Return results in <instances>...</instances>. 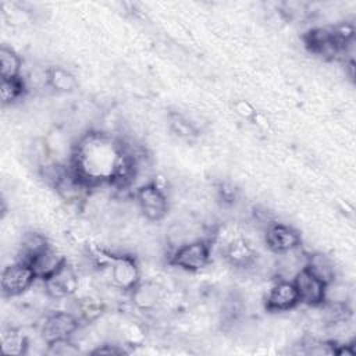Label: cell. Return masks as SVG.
<instances>
[{"label":"cell","mask_w":356,"mask_h":356,"mask_svg":"<svg viewBox=\"0 0 356 356\" xmlns=\"http://www.w3.org/2000/svg\"><path fill=\"white\" fill-rule=\"evenodd\" d=\"M299 295L292 280H278L268 291L264 306L271 313L289 312L299 305Z\"/></svg>","instance_id":"obj_10"},{"label":"cell","mask_w":356,"mask_h":356,"mask_svg":"<svg viewBox=\"0 0 356 356\" xmlns=\"http://www.w3.org/2000/svg\"><path fill=\"white\" fill-rule=\"evenodd\" d=\"M135 199L140 213L149 221H160L168 211V197L156 181H147L138 186Z\"/></svg>","instance_id":"obj_3"},{"label":"cell","mask_w":356,"mask_h":356,"mask_svg":"<svg viewBox=\"0 0 356 356\" xmlns=\"http://www.w3.org/2000/svg\"><path fill=\"white\" fill-rule=\"evenodd\" d=\"M127 353V350L120 346V345H115V343H103V345H99L97 348H95L93 350H90V355H124Z\"/></svg>","instance_id":"obj_23"},{"label":"cell","mask_w":356,"mask_h":356,"mask_svg":"<svg viewBox=\"0 0 356 356\" xmlns=\"http://www.w3.org/2000/svg\"><path fill=\"white\" fill-rule=\"evenodd\" d=\"M79 321L81 318L75 313L67 310H58L47 314L40 327L42 341L50 343L58 339L72 338L79 328Z\"/></svg>","instance_id":"obj_4"},{"label":"cell","mask_w":356,"mask_h":356,"mask_svg":"<svg viewBox=\"0 0 356 356\" xmlns=\"http://www.w3.org/2000/svg\"><path fill=\"white\" fill-rule=\"evenodd\" d=\"M108 268L111 284L117 289L131 292L140 282V270L138 261L131 254L108 256Z\"/></svg>","instance_id":"obj_6"},{"label":"cell","mask_w":356,"mask_h":356,"mask_svg":"<svg viewBox=\"0 0 356 356\" xmlns=\"http://www.w3.org/2000/svg\"><path fill=\"white\" fill-rule=\"evenodd\" d=\"M70 165L89 189L104 184L125 189L138 177L139 157L121 139L90 131L72 146Z\"/></svg>","instance_id":"obj_1"},{"label":"cell","mask_w":356,"mask_h":356,"mask_svg":"<svg viewBox=\"0 0 356 356\" xmlns=\"http://www.w3.org/2000/svg\"><path fill=\"white\" fill-rule=\"evenodd\" d=\"M38 280L33 268L21 261L4 267L0 278L1 293L4 298H15L26 292Z\"/></svg>","instance_id":"obj_5"},{"label":"cell","mask_w":356,"mask_h":356,"mask_svg":"<svg viewBox=\"0 0 356 356\" xmlns=\"http://www.w3.org/2000/svg\"><path fill=\"white\" fill-rule=\"evenodd\" d=\"M46 353L54 355V356H72L79 353V348L72 341V338H67V339H58L47 343Z\"/></svg>","instance_id":"obj_21"},{"label":"cell","mask_w":356,"mask_h":356,"mask_svg":"<svg viewBox=\"0 0 356 356\" xmlns=\"http://www.w3.org/2000/svg\"><path fill=\"white\" fill-rule=\"evenodd\" d=\"M46 86L58 93H67L76 88V79L63 67H49L46 68Z\"/></svg>","instance_id":"obj_16"},{"label":"cell","mask_w":356,"mask_h":356,"mask_svg":"<svg viewBox=\"0 0 356 356\" xmlns=\"http://www.w3.org/2000/svg\"><path fill=\"white\" fill-rule=\"evenodd\" d=\"M170 125H171V129L181 138H192L196 135L195 127L179 114L174 113L170 115Z\"/></svg>","instance_id":"obj_22"},{"label":"cell","mask_w":356,"mask_h":356,"mask_svg":"<svg viewBox=\"0 0 356 356\" xmlns=\"http://www.w3.org/2000/svg\"><path fill=\"white\" fill-rule=\"evenodd\" d=\"M264 242L270 252L275 254H284L299 249L300 235L289 225L281 222H270L264 232Z\"/></svg>","instance_id":"obj_8"},{"label":"cell","mask_w":356,"mask_h":356,"mask_svg":"<svg viewBox=\"0 0 356 356\" xmlns=\"http://www.w3.org/2000/svg\"><path fill=\"white\" fill-rule=\"evenodd\" d=\"M67 259L56 252L51 246L46 249L43 253H40L29 266L33 268L38 280L46 281L49 277H51L64 263Z\"/></svg>","instance_id":"obj_14"},{"label":"cell","mask_w":356,"mask_h":356,"mask_svg":"<svg viewBox=\"0 0 356 356\" xmlns=\"http://www.w3.org/2000/svg\"><path fill=\"white\" fill-rule=\"evenodd\" d=\"M78 310H79V318L89 323V321L97 320L102 316L104 306L99 299L85 298L78 302Z\"/></svg>","instance_id":"obj_20"},{"label":"cell","mask_w":356,"mask_h":356,"mask_svg":"<svg viewBox=\"0 0 356 356\" xmlns=\"http://www.w3.org/2000/svg\"><path fill=\"white\" fill-rule=\"evenodd\" d=\"M1 103L3 106L13 104L19 100L26 92V81L22 76L1 79Z\"/></svg>","instance_id":"obj_19"},{"label":"cell","mask_w":356,"mask_h":356,"mask_svg":"<svg viewBox=\"0 0 356 356\" xmlns=\"http://www.w3.org/2000/svg\"><path fill=\"white\" fill-rule=\"evenodd\" d=\"M224 257L232 267L242 268V270L254 267L257 263L256 250L252 248V245L248 241L242 238L232 239L227 245L224 250Z\"/></svg>","instance_id":"obj_11"},{"label":"cell","mask_w":356,"mask_h":356,"mask_svg":"<svg viewBox=\"0 0 356 356\" xmlns=\"http://www.w3.org/2000/svg\"><path fill=\"white\" fill-rule=\"evenodd\" d=\"M210 243L207 239L197 238L174 248L168 256V264L185 271H200L210 263Z\"/></svg>","instance_id":"obj_2"},{"label":"cell","mask_w":356,"mask_h":356,"mask_svg":"<svg viewBox=\"0 0 356 356\" xmlns=\"http://www.w3.org/2000/svg\"><path fill=\"white\" fill-rule=\"evenodd\" d=\"M163 288L152 281L139 282L131 291L132 303L140 310H153L161 300Z\"/></svg>","instance_id":"obj_13"},{"label":"cell","mask_w":356,"mask_h":356,"mask_svg":"<svg viewBox=\"0 0 356 356\" xmlns=\"http://www.w3.org/2000/svg\"><path fill=\"white\" fill-rule=\"evenodd\" d=\"M299 295V302L310 307H320L325 302L327 284L302 267L292 278Z\"/></svg>","instance_id":"obj_7"},{"label":"cell","mask_w":356,"mask_h":356,"mask_svg":"<svg viewBox=\"0 0 356 356\" xmlns=\"http://www.w3.org/2000/svg\"><path fill=\"white\" fill-rule=\"evenodd\" d=\"M49 248H50V243L43 234L35 232V231L25 232L18 245L17 261L31 264L40 253H43Z\"/></svg>","instance_id":"obj_12"},{"label":"cell","mask_w":356,"mask_h":356,"mask_svg":"<svg viewBox=\"0 0 356 356\" xmlns=\"http://www.w3.org/2000/svg\"><path fill=\"white\" fill-rule=\"evenodd\" d=\"M22 60L21 57L10 47L1 46L0 49V72L1 79H11L21 76Z\"/></svg>","instance_id":"obj_18"},{"label":"cell","mask_w":356,"mask_h":356,"mask_svg":"<svg viewBox=\"0 0 356 356\" xmlns=\"http://www.w3.org/2000/svg\"><path fill=\"white\" fill-rule=\"evenodd\" d=\"M234 108H235V113H236L238 115H241L242 118H246V120L253 118L254 114H256L254 108H253L248 102H245V100L236 102V103L234 104Z\"/></svg>","instance_id":"obj_24"},{"label":"cell","mask_w":356,"mask_h":356,"mask_svg":"<svg viewBox=\"0 0 356 356\" xmlns=\"http://www.w3.org/2000/svg\"><path fill=\"white\" fill-rule=\"evenodd\" d=\"M29 348L28 338L17 328H7L1 334V352L6 355H24Z\"/></svg>","instance_id":"obj_17"},{"label":"cell","mask_w":356,"mask_h":356,"mask_svg":"<svg viewBox=\"0 0 356 356\" xmlns=\"http://www.w3.org/2000/svg\"><path fill=\"white\" fill-rule=\"evenodd\" d=\"M42 282L44 292L53 299H64L72 296L79 286L78 274L68 261H65L51 277Z\"/></svg>","instance_id":"obj_9"},{"label":"cell","mask_w":356,"mask_h":356,"mask_svg":"<svg viewBox=\"0 0 356 356\" xmlns=\"http://www.w3.org/2000/svg\"><path fill=\"white\" fill-rule=\"evenodd\" d=\"M310 273L324 281L327 285L335 280V267L332 260L323 253L309 254L305 260V266Z\"/></svg>","instance_id":"obj_15"}]
</instances>
